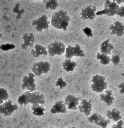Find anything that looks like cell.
<instances>
[{
    "label": "cell",
    "instance_id": "obj_1",
    "mask_svg": "<svg viewBox=\"0 0 124 128\" xmlns=\"http://www.w3.org/2000/svg\"><path fill=\"white\" fill-rule=\"evenodd\" d=\"M70 20V18L66 10H60L53 13L51 20V23L54 28L66 31Z\"/></svg>",
    "mask_w": 124,
    "mask_h": 128
},
{
    "label": "cell",
    "instance_id": "obj_2",
    "mask_svg": "<svg viewBox=\"0 0 124 128\" xmlns=\"http://www.w3.org/2000/svg\"><path fill=\"white\" fill-rule=\"evenodd\" d=\"M105 80V78L102 76L96 75L94 76L91 80L93 82L91 85L92 90L98 93L103 92L107 87V82Z\"/></svg>",
    "mask_w": 124,
    "mask_h": 128
},
{
    "label": "cell",
    "instance_id": "obj_3",
    "mask_svg": "<svg viewBox=\"0 0 124 128\" xmlns=\"http://www.w3.org/2000/svg\"><path fill=\"white\" fill-rule=\"evenodd\" d=\"M119 7V4L115 0H106L103 9L97 12L95 14L96 15L106 14L109 16H113L116 14Z\"/></svg>",
    "mask_w": 124,
    "mask_h": 128
},
{
    "label": "cell",
    "instance_id": "obj_4",
    "mask_svg": "<svg viewBox=\"0 0 124 128\" xmlns=\"http://www.w3.org/2000/svg\"><path fill=\"white\" fill-rule=\"evenodd\" d=\"M35 76L34 73L31 72L23 77L21 84L23 89L27 90L31 92L35 91L36 88L35 83Z\"/></svg>",
    "mask_w": 124,
    "mask_h": 128
},
{
    "label": "cell",
    "instance_id": "obj_5",
    "mask_svg": "<svg viewBox=\"0 0 124 128\" xmlns=\"http://www.w3.org/2000/svg\"><path fill=\"white\" fill-rule=\"evenodd\" d=\"M50 64L47 61H40L35 63L33 64L32 72L35 76H40L43 74H46L50 70Z\"/></svg>",
    "mask_w": 124,
    "mask_h": 128
},
{
    "label": "cell",
    "instance_id": "obj_6",
    "mask_svg": "<svg viewBox=\"0 0 124 128\" xmlns=\"http://www.w3.org/2000/svg\"><path fill=\"white\" fill-rule=\"evenodd\" d=\"M47 48L49 56H53L61 55L65 52V46L62 42L55 41L49 44Z\"/></svg>",
    "mask_w": 124,
    "mask_h": 128
},
{
    "label": "cell",
    "instance_id": "obj_7",
    "mask_svg": "<svg viewBox=\"0 0 124 128\" xmlns=\"http://www.w3.org/2000/svg\"><path fill=\"white\" fill-rule=\"evenodd\" d=\"M49 24L48 18L44 15L37 19L33 20L32 25L37 31L40 32L48 29Z\"/></svg>",
    "mask_w": 124,
    "mask_h": 128
},
{
    "label": "cell",
    "instance_id": "obj_8",
    "mask_svg": "<svg viewBox=\"0 0 124 128\" xmlns=\"http://www.w3.org/2000/svg\"><path fill=\"white\" fill-rule=\"evenodd\" d=\"M18 108V105L9 99L3 104H0V113L5 116H9L17 110Z\"/></svg>",
    "mask_w": 124,
    "mask_h": 128
},
{
    "label": "cell",
    "instance_id": "obj_9",
    "mask_svg": "<svg viewBox=\"0 0 124 128\" xmlns=\"http://www.w3.org/2000/svg\"><path fill=\"white\" fill-rule=\"evenodd\" d=\"M88 121L100 126L101 128H106L110 122L109 119H106L102 116L95 112L88 117Z\"/></svg>",
    "mask_w": 124,
    "mask_h": 128
},
{
    "label": "cell",
    "instance_id": "obj_10",
    "mask_svg": "<svg viewBox=\"0 0 124 128\" xmlns=\"http://www.w3.org/2000/svg\"><path fill=\"white\" fill-rule=\"evenodd\" d=\"M65 57L66 59H71L74 56L83 57L85 55L80 46L77 44H76L74 47L71 45H69L65 49Z\"/></svg>",
    "mask_w": 124,
    "mask_h": 128
},
{
    "label": "cell",
    "instance_id": "obj_11",
    "mask_svg": "<svg viewBox=\"0 0 124 128\" xmlns=\"http://www.w3.org/2000/svg\"><path fill=\"white\" fill-rule=\"evenodd\" d=\"M81 99V97H77L73 95L69 94L65 98L64 101L68 109L76 110L78 109L80 103L79 101Z\"/></svg>",
    "mask_w": 124,
    "mask_h": 128
},
{
    "label": "cell",
    "instance_id": "obj_12",
    "mask_svg": "<svg viewBox=\"0 0 124 128\" xmlns=\"http://www.w3.org/2000/svg\"><path fill=\"white\" fill-rule=\"evenodd\" d=\"M45 103V96L43 94L36 91L30 92L29 97V103L32 105H43Z\"/></svg>",
    "mask_w": 124,
    "mask_h": 128
},
{
    "label": "cell",
    "instance_id": "obj_13",
    "mask_svg": "<svg viewBox=\"0 0 124 128\" xmlns=\"http://www.w3.org/2000/svg\"><path fill=\"white\" fill-rule=\"evenodd\" d=\"M96 10V8L94 6L89 5L84 7L81 10L80 15L81 19H89L91 20L94 19L96 16L94 12Z\"/></svg>",
    "mask_w": 124,
    "mask_h": 128
},
{
    "label": "cell",
    "instance_id": "obj_14",
    "mask_svg": "<svg viewBox=\"0 0 124 128\" xmlns=\"http://www.w3.org/2000/svg\"><path fill=\"white\" fill-rule=\"evenodd\" d=\"M109 30L110 34L121 36L124 33V25L119 21H117L110 25Z\"/></svg>",
    "mask_w": 124,
    "mask_h": 128
},
{
    "label": "cell",
    "instance_id": "obj_15",
    "mask_svg": "<svg viewBox=\"0 0 124 128\" xmlns=\"http://www.w3.org/2000/svg\"><path fill=\"white\" fill-rule=\"evenodd\" d=\"M91 102V100L88 101L85 99L82 98L78 107L79 112L83 113L87 116H89L91 114L92 110Z\"/></svg>",
    "mask_w": 124,
    "mask_h": 128
},
{
    "label": "cell",
    "instance_id": "obj_16",
    "mask_svg": "<svg viewBox=\"0 0 124 128\" xmlns=\"http://www.w3.org/2000/svg\"><path fill=\"white\" fill-rule=\"evenodd\" d=\"M22 38L24 41V42L21 45L22 49L26 50L29 48H33L35 37L32 33H25L23 34Z\"/></svg>",
    "mask_w": 124,
    "mask_h": 128
},
{
    "label": "cell",
    "instance_id": "obj_17",
    "mask_svg": "<svg viewBox=\"0 0 124 128\" xmlns=\"http://www.w3.org/2000/svg\"><path fill=\"white\" fill-rule=\"evenodd\" d=\"M67 112V106L64 101L60 100L57 101L51 108L50 112L53 114L65 113Z\"/></svg>",
    "mask_w": 124,
    "mask_h": 128
},
{
    "label": "cell",
    "instance_id": "obj_18",
    "mask_svg": "<svg viewBox=\"0 0 124 128\" xmlns=\"http://www.w3.org/2000/svg\"><path fill=\"white\" fill-rule=\"evenodd\" d=\"M31 53L33 57L38 58L42 55L46 56L48 54L47 48L39 44H36L32 48Z\"/></svg>",
    "mask_w": 124,
    "mask_h": 128
},
{
    "label": "cell",
    "instance_id": "obj_19",
    "mask_svg": "<svg viewBox=\"0 0 124 128\" xmlns=\"http://www.w3.org/2000/svg\"><path fill=\"white\" fill-rule=\"evenodd\" d=\"M99 96L100 100L104 102L107 106L111 105L114 100L112 92L110 90H106L104 93H100Z\"/></svg>",
    "mask_w": 124,
    "mask_h": 128
},
{
    "label": "cell",
    "instance_id": "obj_20",
    "mask_svg": "<svg viewBox=\"0 0 124 128\" xmlns=\"http://www.w3.org/2000/svg\"><path fill=\"white\" fill-rule=\"evenodd\" d=\"M109 39L106 40L101 44L100 46V50L101 53L107 55L111 54V50L114 48L112 44L109 42Z\"/></svg>",
    "mask_w": 124,
    "mask_h": 128
},
{
    "label": "cell",
    "instance_id": "obj_21",
    "mask_svg": "<svg viewBox=\"0 0 124 128\" xmlns=\"http://www.w3.org/2000/svg\"><path fill=\"white\" fill-rule=\"evenodd\" d=\"M106 115L108 119H112L114 122H115L120 120L122 117L120 111L116 108H113L111 110H107Z\"/></svg>",
    "mask_w": 124,
    "mask_h": 128
},
{
    "label": "cell",
    "instance_id": "obj_22",
    "mask_svg": "<svg viewBox=\"0 0 124 128\" xmlns=\"http://www.w3.org/2000/svg\"><path fill=\"white\" fill-rule=\"evenodd\" d=\"M77 65V63L74 61H71V59H66L62 63L63 69L67 72H72Z\"/></svg>",
    "mask_w": 124,
    "mask_h": 128
},
{
    "label": "cell",
    "instance_id": "obj_23",
    "mask_svg": "<svg viewBox=\"0 0 124 128\" xmlns=\"http://www.w3.org/2000/svg\"><path fill=\"white\" fill-rule=\"evenodd\" d=\"M31 108L33 110L32 114L34 115L38 116L44 115V112L46 109L43 105H32Z\"/></svg>",
    "mask_w": 124,
    "mask_h": 128
},
{
    "label": "cell",
    "instance_id": "obj_24",
    "mask_svg": "<svg viewBox=\"0 0 124 128\" xmlns=\"http://www.w3.org/2000/svg\"><path fill=\"white\" fill-rule=\"evenodd\" d=\"M30 92L27 91L20 96L18 100V104L21 106H27L29 103V97Z\"/></svg>",
    "mask_w": 124,
    "mask_h": 128
},
{
    "label": "cell",
    "instance_id": "obj_25",
    "mask_svg": "<svg viewBox=\"0 0 124 128\" xmlns=\"http://www.w3.org/2000/svg\"><path fill=\"white\" fill-rule=\"evenodd\" d=\"M96 58L100 60V63L103 65L108 64L111 61V58L109 56L107 55L98 52L96 55Z\"/></svg>",
    "mask_w": 124,
    "mask_h": 128
},
{
    "label": "cell",
    "instance_id": "obj_26",
    "mask_svg": "<svg viewBox=\"0 0 124 128\" xmlns=\"http://www.w3.org/2000/svg\"><path fill=\"white\" fill-rule=\"evenodd\" d=\"M20 4L18 3H16L15 6L14 7L13 12L17 14L16 17V20L20 19L21 18V16L24 12L25 10L24 8H20Z\"/></svg>",
    "mask_w": 124,
    "mask_h": 128
},
{
    "label": "cell",
    "instance_id": "obj_27",
    "mask_svg": "<svg viewBox=\"0 0 124 128\" xmlns=\"http://www.w3.org/2000/svg\"><path fill=\"white\" fill-rule=\"evenodd\" d=\"M9 95L7 91L5 89L1 88L0 89V104H3L9 99Z\"/></svg>",
    "mask_w": 124,
    "mask_h": 128
},
{
    "label": "cell",
    "instance_id": "obj_28",
    "mask_svg": "<svg viewBox=\"0 0 124 128\" xmlns=\"http://www.w3.org/2000/svg\"><path fill=\"white\" fill-rule=\"evenodd\" d=\"M59 5L57 0H49L46 3L45 8L48 10H54Z\"/></svg>",
    "mask_w": 124,
    "mask_h": 128
},
{
    "label": "cell",
    "instance_id": "obj_29",
    "mask_svg": "<svg viewBox=\"0 0 124 128\" xmlns=\"http://www.w3.org/2000/svg\"><path fill=\"white\" fill-rule=\"evenodd\" d=\"M16 47L13 44H3L0 46V48L4 51H7L9 50L14 48Z\"/></svg>",
    "mask_w": 124,
    "mask_h": 128
},
{
    "label": "cell",
    "instance_id": "obj_30",
    "mask_svg": "<svg viewBox=\"0 0 124 128\" xmlns=\"http://www.w3.org/2000/svg\"><path fill=\"white\" fill-rule=\"evenodd\" d=\"M67 85L66 83L63 80L62 77H60L58 79L55 84L56 86L60 87V89L64 88Z\"/></svg>",
    "mask_w": 124,
    "mask_h": 128
},
{
    "label": "cell",
    "instance_id": "obj_31",
    "mask_svg": "<svg viewBox=\"0 0 124 128\" xmlns=\"http://www.w3.org/2000/svg\"><path fill=\"white\" fill-rule=\"evenodd\" d=\"M111 60L114 64L117 65L120 61V57L117 55H112L111 56Z\"/></svg>",
    "mask_w": 124,
    "mask_h": 128
},
{
    "label": "cell",
    "instance_id": "obj_32",
    "mask_svg": "<svg viewBox=\"0 0 124 128\" xmlns=\"http://www.w3.org/2000/svg\"><path fill=\"white\" fill-rule=\"evenodd\" d=\"M116 14L121 17L124 16V4L120 6H119Z\"/></svg>",
    "mask_w": 124,
    "mask_h": 128
},
{
    "label": "cell",
    "instance_id": "obj_33",
    "mask_svg": "<svg viewBox=\"0 0 124 128\" xmlns=\"http://www.w3.org/2000/svg\"><path fill=\"white\" fill-rule=\"evenodd\" d=\"M82 30L88 37L89 36L92 37L93 36L92 30L90 28L87 27L83 29Z\"/></svg>",
    "mask_w": 124,
    "mask_h": 128
},
{
    "label": "cell",
    "instance_id": "obj_34",
    "mask_svg": "<svg viewBox=\"0 0 124 128\" xmlns=\"http://www.w3.org/2000/svg\"><path fill=\"white\" fill-rule=\"evenodd\" d=\"M118 88H120L119 90L120 94H124V83H122L117 86Z\"/></svg>",
    "mask_w": 124,
    "mask_h": 128
},
{
    "label": "cell",
    "instance_id": "obj_35",
    "mask_svg": "<svg viewBox=\"0 0 124 128\" xmlns=\"http://www.w3.org/2000/svg\"><path fill=\"white\" fill-rule=\"evenodd\" d=\"M68 128H77L75 127L72 126L71 127H69Z\"/></svg>",
    "mask_w": 124,
    "mask_h": 128
},
{
    "label": "cell",
    "instance_id": "obj_36",
    "mask_svg": "<svg viewBox=\"0 0 124 128\" xmlns=\"http://www.w3.org/2000/svg\"><path fill=\"white\" fill-rule=\"evenodd\" d=\"M50 128H52V127H51Z\"/></svg>",
    "mask_w": 124,
    "mask_h": 128
}]
</instances>
